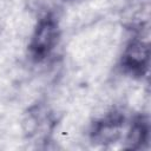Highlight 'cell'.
Here are the masks:
<instances>
[{
	"label": "cell",
	"mask_w": 151,
	"mask_h": 151,
	"mask_svg": "<svg viewBox=\"0 0 151 151\" xmlns=\"http://www.w3.org/2000/svg\"><path fill=\"white\" fill-rule=\"evenodd\" d=\"M55 38V25L52 19L45 18L37 28L35 35L33 38L32 48L35 51L37 54L46 53L54 42Z\"/></svg>",
	"instance_id": "obj_1"
}]
</instances>
